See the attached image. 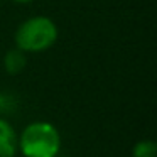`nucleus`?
Listing matches in <instances>:
<instances>
[{"mask_svg": "<svg viewBox=\"0 0 157 157\" xmlns=\"http://www.w3.org/2000/svg\"><path fill=\"white\" fill-rule=\"evenodd\" d=\"M133 157H157V145L154 140L144 139L140 142H137L132 149Z\"/></svg>", "mask_w": 157, "mask_h": 157, "instance_id": "obj_5", "label": "nucleus"}, {"mask_svg": "<svg viewBox=\"0 0 157 157\" xmlns=\"http://www.w3.org/2000/svg\"><path fill=\"white\" fill-rule=\"evenodd\" d=\"M58 39V27L48 17H32L19 25L15 32L17 49L22 52H39L51 48Z\"/></svg>", "mask_w": 157, "mask_h": 157, "instance_id": "obj_2", "label": "nucleus"}, {"mask_svg": "<svg viewBox=\"0 0 157 157\" xmlns=\"http://www.w3.org/2000/svg\"><path fill=\"white\" fill-rule=\"evenodd\" d=\"M19 152V135L7 120L0 118V157H15Z\"/></svg>", "mask_w": 157, "mask_h": 157, "instance_id": "obj_3", "label": "nucleus"}, {"mask_svg": "<svg viewBox=\"0 0 157 157\" xmlns=\"http://www.w3.org/2000/svg\"><path fill=\"white\" fill-rule=\"evenodd\" d=\"M4 64H5V71L10 73V75H17L24 69L25 66V56L21 49H15V51H9L5 54L4 59Z\"/></svg>", "mask_w": 157, "mask_h": 157, "instance_id": "obj_4", "label": "nucleus"}, {"mask_svg": "<svg viewBox=\"0 0 157 157\" xmlns=\"http://www.w3.org/2000/svg\"><path fill=\"white\" fill-rule=\"evenodd\" d=\"M15 2H19V4H27V2H31V0H15Z\"/></svg>", "mask_w": 157, "mask_h": 157, "instance_id": "obj_6", "label": "nucleus"}, {"mask_svg": "<svg viewBox=\"0 0 157 157\" xmlns=\"http://www.w3.org/2000/svg\"><path fill=\"white\" fill-rule=\"evenodd\" d=\"M59 150V130L49 122H32L19 135V152L24 157H56Z\"/></svg>", "mask_w": 157, "mask_h": 157, "instance_id": "obj_1", "label": "nucleus"}]
</instances>
